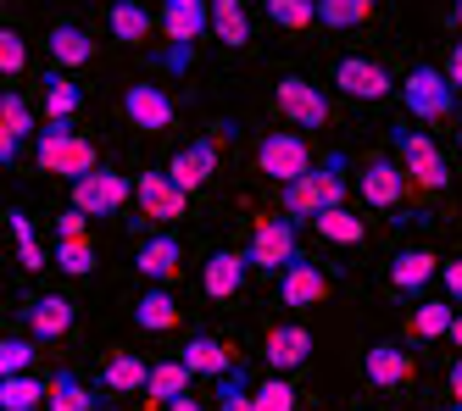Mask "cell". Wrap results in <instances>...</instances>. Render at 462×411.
Listing matches in <instances>:
<instances>
[{"label":"cell","instance_id":"7bdbcfd3","mask_svg":"<svg viewBox=\"0 0 462 411\" xmlns=\"http://www.w3.org/2000/svg\"><path fill=\"white\" fill-rule=\"evenodd\" d=\"M84 228H89V217L79 212V206H68V212L56 217V239H84Z\"/></svg>","mask_w":462,"mask_h":411},{"label":"cell","instance_id":"52a82bcc","mask_svg":"<svg viewBox=\"0 0 462 411\" xmlns=\"http://www.w3.org/2000/svg\"><path fill=\"white\" fill-rule=\"evenodd\" d=\"M245 261L256 272H284L301 261V233H295V217H262L251 245H245Z\"/></svg>","mask_w":462,"mask_h":411},{"label":"cell","instance_id":"5bb4252c","mask_svg":"<svg viewBox=\"0 0 462 411\" xmlns=\"http://www.w3.org/2000/svg\"><path fill=\"white\" fill-rule=\"evenodd\" d=\"M356 189H362V200H368V206L390 212V206H402V200H407V167H402V161H390V156H374L368 167H362Z\"/></svg>","mask_w":462,"mask_h":411},{"label":"cell","instance_id":"f5cc1de1","mask_svg":"<svg viewBox=\"0 0 462 411\" xmlns=\"http://www.w3.org/2000/svg\"><path fill=\"white\" fill-rule=\"evenodd\" d=\"M351 411H362V406H351Z\"/></svg>","mask_w":462,"mask_h":411},{"label":"cell","instance_id":"3957f363","mask_svg":"<svg viewBox=\"0 0 462 411\" xmlns=\"http://www.w3.org/2000/svg\"><path fill=\"white\" fill-rule=\"evenodd\" d=\"M162 33H168V73H189L195 40L212 33V0H162Z\"/></svg>","mask_w":462,"mask_h":411},{"label":"cell","instance_id":"e0dca14e","mask_svg":"<svg viewBox=\"0 0 462 411\" xmlns=\"http://www.w3.org/2000/svg\"><path fill=\"white\" fill-rule=\"evenodd\" d=\"M73 300L68 295H40V300H28L23 306V328H28V339H61L73 328Z\"/></svg>","mask_w":462,"mask_h":411},{"label":"cell","instance_id":"7402d4cb","mask_svg":"<svg viewBox=\"0 0 462 411\" xmlns=\"http://www.w3.org/2000/svg\"><path fill=\"white\" fill-rule=\"evenodd\" d=\"M435 272H446V267L435 261V251H402V256L390 261V289H395V295H423Z\"/></svg>","mask_w":462,"mask_h":411},{"label":"cell","instance_id":"ac0fdd59","mask_svg":"<svg viewBox=\"0 0 462 411\" xmlns=\"http://www.w3.org/2000/svg\"><path fill=\"white\" fill-rule=\"evenodd\" d=\"M179 261H184V245H179V233H156V239H145V245L134 251V267H140V279H151L156 289L179 279Z\"/></svg>","mask_w":462,"mask_h":411},{"label":"cell","instance_id":"ffe728a7","mask_svg":"<svg viewBox=\"0 0 462 411\" xmlns=\"http://www.w3.org/2000/svg\"><path fill=\"white\" fill-rule=\"evenodd\" d=\"M245 272H251L245 251H212L207 267H201V289H207L212 300H228V295L245 289Z\"/></svg>","mask_w":462,"mask_h":411},{"label":"cell","instance_id":"bcb514c9","mask_svg":"<svg viewBox=\"0 0 462 411\" xmlns=\"http://www.w3.org/2000/svg\"><path fill=\"white\" fill-rule=\"evenodd\" d=\"M451 406H462V356L451 361Z\"/></svg>","mask_w":462,"mask_h":411},{"label":"cell","instance_id":"9c48e42d","mask_svg":"<svg viewBox=\"0 0 462 411\" xmlns=\"http://www.w3.org/2000/svg\"><path fill=\"white\" fill-rule=\"evenodd\" d=\"M40 140V128H34V106L17 95V89H6L0 95V167H17L23 161V151Z\"/></svg>","mask_w":462,"mask_h":411},{"label":"cell","instance_id":"cb8c5ba5","mask_svg":"<svg viewBox=\"0 0 462 411\" xmlns=\"http://www.w3.org/2000/svg\"><path fill=\"white\" fill-rule=\"evenodd\" d=\"M45 50H51L56 67H89L95 61V40H89L79 23H56L51 40H45Z\"/></svg>","mask_w":462,"mask_h":411},{"label":"cell","instance_id":"83f0119b","mask_svg":"<svg viewBox=\"0 0 462 411\" xmlns=\"http://www.w3.org/2000/svg\"><path fill=\"white\" fill-rule=\"evenodd\" d=\"M212 33L228 50H245L251 45V12H245V0H212Z\"/></svg>","mask_w":462,"mask_h":411},{"label":"cell","instance_id":"f6af8a7d","mask_svg":"<svg viewBox=\"0 0 462 411\" xmlns=\"http://www.w3.org/2000/svg\"><path fill=\"white\" fill-rule=\"evenodd\" d=\"M446 78H451V89L462 95V40L451 45V56H446Z\"/></svg>","mask_w":462,"mask_h":411},{"label":"cell","instance_id":"4fadbf2b","mask_svg":"<svg viewBox=\"0 0 462 411\" xmlns=\"http://www.w3.org/2000/svg\"><path fill=\"white\" fill-rule=\"evenodd\" d=\"M212 173H217V133H201V140H189V145L173 151V161H168V178H173L184 195H195Z\"/></svg>","mask_w":462,"mask_h":411},{"label":"cell","instance_id":"7a4b0ae2","mask_svg":"<svg viewBox=\"0 0 462 411\" xmlns=\"http://www.w3.org/2000/svg\"><path fill=\"white\" fill-rule=\"evenodd\" d=\"M34 167H40V173H56V178L79 184V178L95 173L101 161H95V145L84 140L73 123H45L40 140H34Z\"/></svg>","mask_w":462,"mask_h":411},{"label":"cell","instance_id":"277c9868","mask_svg":"<svg viewBox=\"0 0 462 411\" xmlns=\"http://www.w3.org/2000/svg\"><path fill=\"white\" fill-rule=\"evenodd\" d=\"M402 106H407L418 123H440V117H451V112H457V89H451V78H446V67L418 61L412 73L402 78Z\"/></svg>","mask_w":462,"mask_h":411},{"label":"cell","instance_id":"2e32d148","mask_svg":"<svg viewBox=\"0 0 462 411\" xmlns=\"http://www.w3.org/2000/svg\"><path fill=\"white\" fill-rule=\"evenodd\" d=\"M262 356H268V367L279 372H295V367H307V356H312V328H301V323H279L268 339H262Z\"/></svg>","mask_w":462,"mask_h":411},{"label":"cell","instance_id":"b9f144b4","mask_svg":"<svg viewBox=\"0 0 462 411\" xmlns=\"http://www.w3.org/2000/svg\"><path fill=\"white\" fill-rule=\"evenodd\" d=\"M23 67H28V45H23V33H17V28H0V73L17 78Z\"/></svg>","mask_w":462,"mask_h":411},{"label":"cell","instance_id":"7c38bea8","mask_svg":"<svg viewBox=\"0 0 462 411\" xmlns=\"http://www.w3.org/2000/svg\"><path fill=\"white\" fill-rule=\"evenodd\" d=\"M173 95L162 89V84H128V95H123V117L134 123V128H145V133H162V128H173Z\"/></svg>","mask_w":462,"mask_h":411},{"label":"cell","instance_id":"d6986e66","mask_svg":"<svg viewBox=\"0 0 462 411\" xmlns=\"http://www.w3.org/2000/svg\"><path fill=\"white\" fill-rule=\"evenodd\" d=\"M328 295V279H323V267L312 261H295L279 272V306H295V312H307V306H323Z\"/></svg>","mask_w":462,"mask_h":411},{"label":"cell","instance_id":"9a60e30c","mask_svg":"<svg viewBox=\"0 0 462 411\" xmlns=\"http://www.w3.org/2000/svg\"><path fill=\"white\" fill-rule=\"evenodd\" d=\"M134 200H140V212L156 217V223H179L189 212V195L168 178V173H140L134 178Z\"/></svg>","mask_w":462,"mask_h":411},{"label":"cell","instance_id":"681fc988","mask_svg":"<svg viewBox=\"0 0 462 411\" xmlns=\"http://www.w3.org/2000/svg\"><path fill=\"white\" fill-rule=\"evenodd\" d=\"M451 23H457V28H462V0H451Z\"/></svg>","mask_w":462,"mask_h":411},{"label":"cell","instance_id":"836d02e7","mask_svg":"<svg viewBox=\"0 0 462 411\" xmlns=\"http://www.w3.org/2000/svg\"><path fill=\"white\" fill-rule=\"evenodd\" d=\"M451 323H457V306L451 300H418L412 339H451Z\"/></svg>","mask_w":462,"mask_h":411},{"label":"cell","instance_id":"8fae6325","mask_svg":"<svg viewBox=\"0 0 462 411\" xmlns=\"http://www.w3.org/2000/svg\"><path fill=\"white\" fill-rule=\"evenodd\" d=\"M335 84L351 100H390V89H395V78L384 73V61H374V56H340L335 61Z\"/></svg>","mask_w":462,"mask_h":411},{"label":"cell","instance_id":"d4e9b609","mask_svg":"<svg viewBox=\"0 0 462 411\" xmlns=\"http://www.w3.org/2000/svg\"><path fill=\"white\" fill-rule=\"evenodd\" d=\"M40 100H45V117H51V123H73V117H79V106H84V89H79L68 73H61V67H51Z\"/></svg>","mask_w":462,"mask_h":411},{"label":"cell","instance_id":"1f68e13d","mask_svg":"<svg viewBox=\"0 0 462 411\" xmlns=\"http://www.w3.org/2000/svg\"><path fill=\"white\" fill-rule=\"evenodd\" d=\"M51 400V384L28 379V372H17V379H0V411H40Z\"/></svg>","mask_w":462,"mask_h":411},{"label":"cell","instance_id":"ba28073f","mask_svg":"<svg viewBox=\"0 0 462 411\" xmlns=\"http://www.w3.org/2000/svg\"><path fill=\"white\" fill-rule=\"evenodd\" d=\"M312 167H318V161H312V145L301 140V133H290V128H284V133H268V140L256 145V173L273 178L279 189L295 184V178H307Z\"/></svg>","mask_w":462,"mask_h":411},{"label":"cell","instance_id":"e575fe53","mask_svg":"<svg viewBox=\"0 0 462 411\" xmlns=\"http://www.w3.org/2000/svg\"><path fill=\"white\" fill-rule=\"evenodd\" d=\"M379 0H318V23L323 28H356V23H368L374 17Z\"/></svg>","mask_w":462,"mask_h":411},{"label":"cell","instance_id":"4316f807","mask_svg":"<svg viewBox=\"0 0 462 411\" xmlns=\"http://www.w3.org/2000/svg\"><path fill=\"white\" fill-rule=\"evenodd\" d=\"M189 379H195V372H189L179 356H173V361H156V367H151V384H145V400L168 411L179 395H189Z\"/></svg>","mask_w":462,"mask_h":411},{"label":"cell","instance_id":"ee69618b","mask_svg":"<svg viewBox=\"0 0 462 411\" xmlns=\"http://www.w3.org/2000/svg\"><path fill=\"white\" fill-rule=\"evenodd\" d=\"M440 279H446V295H451V300H462V256H457V261H446Z\"/></svg>","mask_w":462,"mask_h":411},{"label":"cell","instance_id":"603a6c76","mask_svg":"<svg viewBox=\"0 0 462 411\" xmlns=\"http://www.w3.org/2000/svg\"><path fill=\"white\" fill-rule=\"evenodd\" d=\"M362 372H368L374 389H402L412 379V356L395 351V345H368V356H362Z\"/></svg>","mask_w":462,"mask_h":411},{"label":"cell","instance_id":"f1b7e54d","mask_svg":"<svg viewBox=\"0 0 462 411\" xmlns=\"http://www.w3.org/2000/svg\"><path fill=\"white\" fill-rule=\"evenodd\" d=\"M134 323H140L145 333H173V328H179V300H173L168 289H145V295L134 300Z\"/></svg>","mask_w":462,"mask_h":411},{"label":"cell","instance_id":"484cf974","mask_svg":"<svg viewBox=\"0 0 462 411\" xmlns=\"http://www.w3.org/2000/svg\"><path fill=\"white\" fill-rule=\"evenodd\" d=\"M106 28H112L117 45H145V40H151V12H145V0H112Z\"/></svg>","mask_w":462,"mask_h":411},{"label":"cell","instance_id":"5b68a950","mask_svg":"<svg viewBox=\"0 0 462 411\" xmlns=\"http://www.w3.org/2000/svg\"><path fill=\"white\" fill-rule=\"evenodd\" d=\"M390 145H395V161L407 167V178H412L418 189H446V184H451L446 156H440V145L429 140L423 128H390Z\"/></svg>","mask_w":462,"mask_h":411},{"label":"cell","instance_id":"f907efd6","mask_svg":"<svg viewBox=\"0 0 462 411\" xmlns=\"http://www.w3.org/2000/svg\"><path fill=\"white\" fill-rule=\"evenodd\" d=\"M457 151H462V117H457Z\"/></svg>","mask_w":462,"mask_h":411},{"label":"cell","instance_id":"4dcf8cb0","mask_svg":"<svg viewBox=\"0 0 462 411\" xmlns=\"http://www.w3.org/2000/svg\"><path fill=\"white\" fill-rule=\"evenodd\" d=\"M51 400H45V411H95V395L84 389V379H79V372H68V367H61V372H51Z\"/></svg>","mask_w":462,"mask_h":411},{"label":"cell","instance_id":"f546056e","mask_svg":"<svg viewBox=\"0 0 462 411\" xmlns=\"http://www.w3.org/2000/svg\"><path fill=\"white\" fill-rule=\"evenodd\" d=\"M101 384L112 389V395H145V384H151V367H145V356H112L106 367H101Z\"/></svg>","mask_w":462,"mask_h":411},{"label":"cell","instance_id":"d590c367","mask_svg":"<svg viewBox=\"0 0 462 411\" xmlns=\"http://www.w3.org/2000/svg\"><path fill=\"white\" fill-rule=\"evenodd\" d=\"M6 228H12V239H17V261L28 267V272H40L51 256L40 251V239H34V228H28V212H17V206H12V212H6Z\"/></svg>","mask_w":462,"mask_h":411},{"label":"cell","instance_id":"30bf717a","mask_svg":"<svg viewBox=\"0 0 462 411\" xmlns=\"http://www.w3.org/2000/svg\"><path fill=\"white\" fill-rule=\"evenodd\" d=\"M273 106L295 123V128H323L328 123V95L307 78H279L273 84Z\"/></svg>","mask_w":462,"mask_h":411},{"label":"cell","instance_id":"74e56055","mask_svg":"<svg viewBox=\"0 0 462 411\" xmlns=\"http://www.w3.org/2000/svg\"><path fill=\"white\" fill-rule=\"evenodd\" d=\"M68 279H84V272H95V251L89 239H56V256H51Z\"/></svg>","mask_w":462,"mask_h":411},{"label":"cell","instance_id":"60d3db41","mask_svg":"<svg viewBox=\"0 0 462 411\" xmlns=\"http://www.w3.org/2000/svg\"><path fill=\"white\" fill-rule=\"evenodd\" d=\"M28 367H34V339H0V379H17Z\"/></svg>","mask_w":462,"mask_h":411},{"label":"cell","instance_id":"816d5d0a","mask_svg":"<svg viewBox=\"0 0 462 411\" xmlns=\"http://www.w3.org/2000/svg\"><path fill=\"white\" fill-rule=\"evenodd\" d=\"M446 411H462V406H446Z\"/></svg>","mask_w":462,"mask_h":411},{"label":"cell","instance_id":"44dd1931","mask_svg":"<svg viewBox=\"0 0 462 411\" xmlns=\"http://www.w3.org/2000/svg\"><path fill=\"white\" fill-rule=\"evenodd\" d=\"M179 361H184V367L195 372V379H217V384H223L228 372L240 367V361H235V351H223L212 333H189V345L179 351Z\"/></svg>","mask_w":462,"mask_h":411},{"label":"cell","instance_id":"ab89813d","mask_svg":"<svg viewBox=\"0 0 462 411\" xmlns=\"http://www.w3.org/2000/svg\"><path fill=\"white\" fill-rule=\"evenodd\" d=\"M251 411H295V389H290V379H279V372H273L268 384H256Z\"/></svg>","mask_w":462,"mask_h":411},{"label":"cell","instance_id":"c3c4849f","mask_svg":"<svg viewBox=\"0 0 462 411\" xmlns=\"http://www.w3.org/2000/svg\"><path fill=\"white\" fill-rule=\"evenodd\" d=\"M451 345L462 351V312H457V323H451Z\"/></svg>","mask_w":462,"mask_h":411},{"label":"cell","instance_id":"7dc6e473","mask_svg":"<svg viewBox=\"0 0 462 411\" xmlns=\"http://www.w3.org/2000/svg\"><path fill=\"white\" fill-rule=\"evenodd\" d=\"M168 411H201V400H195V395H179V400H173Z\"/></svg>","mask_w":462,"mask_h":411},{"label":"cell","instance_id":"f35d334b","mask_svg":"<svg viewBox=\"0 0 462 411\" xmlns=\"http://www.w3.org/2000/svg\"><path fill=\"white\" fill-rule=\"evenodd\" d=\"M251 400H256V389H251V379H245V367H235V372L217 384V406H212V411H251Z\"/></svg>","mask_w":462,"mask_h":411},{"label":"cell","instance_id":"d6a6232c","mask_svg":"<svg viewBox=\"0 0 462 411\" xmlns=\"http://www.w3.org/2000/svg\"><path fill=\"white\" fill-rule=\"evenodd\" d=\"M312 233H318V239H328V245H362V239H368V223H362V217H351L346 206H340V212H323V217H312Z\"/></svg>","mask_w":462,"mask_h":411},{"label":"cell","instance_id":"6da1fadb","mask_svg":"<svg viewBox=\"0 0 462 411\" xmlns=\"http://www.w3.org/2000/svg\"><path fill=\"white\" fill-rule=\"evenodd\" d=\"M340 206H346V151H328L323 167H312L307 178L279 189V212L295 223H312L323 212H340Z\"/></svg>","mask_w":462,"mask_h":411},{"label":"cell","instance_id":"8992f818","mask_svg":"<svg viewBox=\"0 0 462 411\" xmlns=\"http://www.w3.org/2000/svg\"><path fill=\"white\" fill-rule=\"evenodd\" d=\"M128 200H134V178L101 161L95 173H84V178L73 184V200H68V206H79L84 217H117Z\"/></svg>","mask_w":462,"mask_h":411},{"label":"cell","instance_id":"8d00e7d4","mask_svg":"<svg viewBox=\"0 0 462 411\" xmlns=\"http://www.w3.org/2000/svg\"><path fill=\"white\" fill-rule=\"evenodd\" d=\"M262 12H268V23H279V28H312L318 23V0H262Z\"/></svg>","mask_w":462,"mask_h":411}]
</instances>
